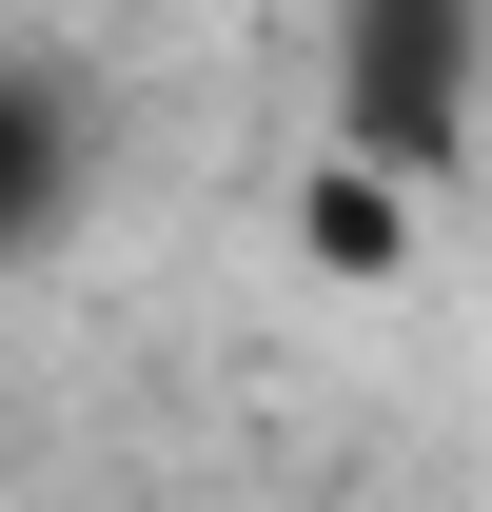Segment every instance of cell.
Returning <instances> with one entry per match:
<instances>
[{
    "instance_id": "cell-1",
    "label": "cell",
    "mask_w": 492,
    "mask_h": 512,
    "mask_svg": "<svg viewBox=\"0 0 492 512\" xmlns=\"http://www.w3.org/2000/svg\"><path fill=\"white\" fill-rule=\"evenodd\" d=\"M335 178L453 197L492 138V0H335Z\"/></svg>"
},
{
    "instance_id": "cell-2",
    "label": "cell",
    "mask_w": 492,
    "mask_h": 512,
    "mask_svg": "<svg viewBox=\"0 0 492 512\" xmlns=\"http://www.w3.org/2000/svg\"><path fill=\"white\" fill-rule=\"evenodd\" d=\"M79 197H99V119H79V79L0 40V276H20V256L60 237Z\"/></svg>"
}]
</instances>
